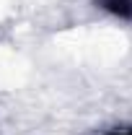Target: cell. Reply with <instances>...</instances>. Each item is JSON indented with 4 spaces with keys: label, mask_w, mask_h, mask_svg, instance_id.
Returning a JSON list of instances; mask_svg holds the SVG:
<instances>
[{
    "label": "cell",
    "mask_w": 132,
    "mask_h": 135,
    "mask_svg": "<svg viewBox=\"0 0 132 135\" xmlns=\"http://www.w3.org/2000/svg\"><path fill=\"white\" fill-rule=\"evenodd\" d=\"M96 5L122 21H132V0H96Z\"/></svg>",
    "instance_id": "obj_1"
},
{
    "label": "cell",
    "mask_w": 132,
    "mask_h": 135,
    "mask_svg": "<svg viewBox=\"0 0 132 135\" xmlns=\"http://www.w3.org/2000/svg\"><path fill=\"white\" fill-rule=\"evenodd\" d=\"M106 135H132V130L130 133H106Z\"/></svg>",
    "instance_id": "obj_2"
}]
</instances>
